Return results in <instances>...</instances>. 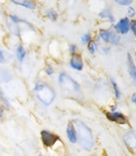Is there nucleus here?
<instances>
[{"mask_svg":"<svg viewBox=\"0 0 136 156\" xmlns=\"http://www.w3.org/2000/svg\"><path fill=\"white\" fill-rule=\"evenodd\" d=\"M123 140L127 147L131 148L132 150H136V132L134 130L127 131L123 135Z\"/></svg>","mask_w":136,"mask_h":156,"instance_id":"obj_10","label":"nucleus"},{"mask_svg":"<svg viewBox=\"0 0 136 156\" xmlns=\"http://www.w3.org/2000/svg\"><path fill=\"white\" fill-rule=\"evenodd\" d=\"M82 43L84 44V45H88L90 43V42L92 41V34L90 33H85V34H84V35L82 36Z\"/></svg>","mask_w":136,"mask_h":156,"instance_id":"obj_17","label":"nucleus"},{"mask_svg":"<svg viewBox=\"0 0 136 156\" xmlns=\"http://www.w3.org/2000/svg\"><path fill=\"white\" fill-rule=\"evenodd\" d=\"M130 100H131V102H133L134 105H136V93H134L133 94H132Z\"/></svg>","mask_w":136,"mask_h":156,"instance_id":"obj_26","label":"nucleus"},{"mask_svg":"<svg viewBox=\"0 0 136 156\" xmlns=\"http://www.w3.org/2000/svg\"><path fill=\"white\" fill-rule=\"evenodd\" d=\"M77 50H78V48H77V46H75V44H71L70 46V53L71 55L75 54V53H77Z\"/></svg>","mask_w":136,"mask_h":156,"instance_id":"obj_24","label":"nucleus"},{"mask_svg":"<svg viewBox=\"0 0 136 156\" xmlns=\"http://www.w3.org/2000/svg\"><path fill=\"white\" fill-rule=\"evenodd\" d=\"M130 31L132 32L134 38L136 39V20H135V19L131 20V23H130Z\"/></svg>","mask_w":136,"mask_h":156,"instance_id":"obj_21","label":"nucleus"},{"mask_svg":"<svg viewBox=\"0 0 136 156\" xmlns=\"http://www.w3.org/2000/svg\"><path fill=\"white\" fill-rule=\"evenodd\" d=\"M116 109H117V105H112L110 106V112H116Z\"/></svg>","mask_w":136,"mask_h":156,"instance_id":"obj_27","label":"nucleus"},{"mask_svg":"<svg viewBox=\"0 0 136 156\" xmlns=\"http://www.w3.org/2000/svg\"><path fill=\"white\" fill-rule=\"evenodd\" d=\"M74 125L77 131V142L86 151H90L94 147V138L90 128L81 120H74Z\"/></svg>","mask_w":136,"mask_h":156,"instance_id":"obj_1","label":"nucleus"},{"mask_svg":"<svg viewBox=\"0 0 136 156\" xmlns=\"http://www.w3.org/2000/svg\"><path fill=\"white\" fill-rule=\"evenodd\" d=\"M67 135L70 142L75 143L77 142V131H75V125L73 122H70L67 126Z\"/></svg>","mask_w":136,"mask_h":156,"instance_id":"obj_12","label":"nucleus"},{"mask_svg":"<svg viewBox=\"0 0 136 156\" xmlns=\"http://www.w3.org/2000/svg\"><path fill=\"white\" fill-rule=\"evenodd\" d=\"M126 70L131 80V83L136 87V64L130 53L126 54Z\"/></svg>","mask_w":136,"mask_h":156,"instance_id":"obj_6","label":"nucleus"},{"mask_svg":"<svg viewBox=\"0 0 136 156\" xmlns=\"http://www.w3.org/2000/svg\"><path fill=\"white\" fill-rule=\"evenodd\" d=\"M116 4L119 6H123V7H128L131 6V4L133 3V0H113Z\"/></svg>","mask_w":136,"mask_h":156,"instance_id":"obj_18","label":"nucleus"},{"mask_svg":"<svg viewBox=\"0 0 136 156\" xmlns=\"http://www.w3.org/2000/svg\"><path fill=\"white\" fill-rule=\"evenodd\" d=\"M25 55H26V52H25V49L23 48V46H21V45L18 46L17 50H16V56H17V59L19 62H23Z\"/></svg>","mask_w":136,"mask_h":156,"instance_id":"obj_15","label":"nucleus"},{"mask_svg":"<svg viewBox=\"0 0 136 156\" xmlns=\"http://www.w3.org/2000/svg\"><path fill=\"white\" fill-rule=\"evenodd\" d=\"M35 94L38 100L45 105H50L56 98L55 90L44 83H38L35 86Z\"/></svg>","mask_w":136,"mask_h":156,"instance_id":"obj_2","label":"nucleus"},{"mask_svg":"<svg viewBox=\"0 0 136 156\" xmlns=\"http://www.w3.org/2000/svg\"><path fill=\"white\" fill-rule=\"evenodd\" d=\"M101 52L104 55H108L110 53V46H107V45H104V46L101 48Z\"/></svg>","mask_w":136,"mask_h":156,"instance_id":"obj_22","label":"nucleus"},{"mask_svg":"<svg viewBox=\"0 0 136 156\" xmlns=\"http://www.w3.org/2000/svg\"><path fill=\"white\" fill-rule=\"evenodd\" d=\"M99 17L103 20H107L109 23H114L115 22V18L114 15H113V12L110 7H104V8L100 11L99 13Z\"/></svg>","mask_w":136,"mask_h":156,"instance_id":"obj_11","label":"nucleus"},{"mask_svg":"<svg viewBox=\"0 0 136 156\" xmlns=\"http://www.w3.org/2000/svg\"><path fill=\"white\" fill-rule=\"evenodd\" d=\"M46 73L48 76H52L53 74H54V69H53V67L51 66V65H49V66L46 68Z\"/></svg>","mask_w":136,"mask_h":156,"instance_id":"obj_23","label":"nucleus"},{"mask_svg":"<svg viewBox=\"0 0 136 156\" xmlns=\"http://www.w3.org/2000/svg\"><path fill=\"white\" fill-rule=\"evenodd\" d=\"M70 66L71 69L78 71V72L84 70V61H82V55L78 54V53L71 55V60H70Z\"/></svg>","mask_w":136,"mask_h":156,"instance_id":"obj_8","label":"nucleus"},{"mask_svg":"<svg viewBox=\"0 0 136 156\" xmlns=\"http://www.w3.org/2000/svg\"><path fill=\"white\" fill-rule=\"evenodd\" d=\"M126 15H127V18H129V19H132V18H134L136 16V10L134 7H132V6H128L127 7V9H126Z\"/></svg>","mask_w":136,"mask_h":156,"instance_id":"obj_19","label":"nucleus"},{"mask_svg":"<svg viewBox=\"0 0 136 156\" xmlns=\"http://www.w3.org/2000/svg\"><path fill=\"white\" fill-rule=\"evenodd\" d=\"M105 116L106 119L111 121V122H114V123H117V124H127L128 123V119L127 117L123 115L122 112H105Z\"/></svg>","mask_w":136,"mask_h":156,"instance_id":"obj_7","label":"nucleus"},{"mask_svg":"<svg viewBox=\"0 0 136 156\" xmlns=\"http://www.w3.org/2000/svg\"><path fill=\"white\" fill-rule=\"evenodd\" d=\"M11 1L17 5L26 7V8L35 9V3H34L32 0H11Z\"/></svg>","mask_w":136,"mask_h":156,"instance_id":"obj_14","label":"nucleus"},{"mask_svg":"<svg viewBox=\"0 0 136 156\" xmlns=\"http://www.w3.org/2000/svg\"><path fill=\"white\" fill-rule=\"evenodd\" d=\"M41 137H42V141L46 146H52L57 142L58 140V136L53 134L52 132L43 130L41 132Z\"/></svg>","mask_w":136,"mask_h":156,"instance_id":"obj_9","label":"nucleus"},{"mask_svg":"<svg viewBox=\"0 0 136 156\" xmlns=\"http://www.w3.org/2000/svg\"><path fill=\"white\" fill-rule=\"evenodd\" d=\"M2 116V109H1V108H0V117Z\"/></svg>","mask_w":136,"mask_h":156,"instance_id":"obj_28","label":"nucleus"},{"mask_svg":"<svg viewBox=\"0 0 136 156\" xmlns=\"http://www.w3.org/2000/svg\"><path fill=\"white\" fill-rule=\"evenodd\" d=\"M99 38L103 43L110 46H118L121 42V36L111 29H100L99 32Z\"/></svg>","mask_w":136,"mask_h":156,"instance_id":"obj_4","label":"nucleus"},{"mask_svg":"<svg viewBox=\"0 0 136 156\" xmlns=\"http://www.w3.org/2000/svg\"><path fill=\"white\" fill-rule=\"evenodd\" d=\"M109 82H110V86L112 87V90H113V94H114V97L117 101L121 100V90H120V87L117 85V83L113 78L109 79Z\"/></svg>","mask_w":136,"mask_h":156,"instance_id":"obj_13","label":"nucleus"},{"mask_svg":"<svg viewBox=\"0 0 136 156\" xmlns=\"http://www.w3.org/2000/svg\"><path fill=\"white\" fill-rule=\"evenodd\" d=\"M2 98V96H1V93H0V100Z\"/></svg>","mask_w":136,"mask_h":156,"instance_id":"obj_29","label":"nucleus"},{"mask_svg":"<svg viewBox=\"0 0 136 156\" xmlns=\"http://www.w3.org/2000/svg\"><path fill=\"white\" fill-rule=\"evenodd\" d=\"M47 16L49 17V19H51L52 21H56L57 18H58V13H57V11H55L54 9H49L47 10Z\"/></svg>","mask_w":136,"mask_h":156,"instance_id":"obj_20","label":"nucleus"},{"mask_svg":"<svg viewBox=\"0 0 136 156\" xmlns=\"http://www.w3.org/2000/svg\"><path fill=\"white\" fill-rule=\"evenodd\" d=\"M130 23L131 20L127 17H122L116 22L113 26V31L117 33L118 35H126L130 31Z\"/></svg>","mask_w":136,"mask_h":156,"instance_id":"obj_5","label":"nucleus"},{"mask_svg":"<svg viewBox=\"0 0 136 156\" xmlns=\"http://www.w3.org/2000/svg\"><path fill=\"white\" fill-rule=\"evenodd\" d=\"M4 62H5L4 53H3V51L0 50V63H4Z\"/></svg>","mask_w":136,"mask_h":156,"instance_id":"obj_25","label":"nucleus"},{"mask_svg":"<svg viewBox=\"0 0 136 156\" xmlns=\"http://www.w3.org/2000/svg\"><path fill=\"white\" fill-rule=\"evenodd\" d=\"M88 50L90 54H96V53L99 51V43L96 41H92L88 45Z\"/></svg>","mask_w":136,"mask_h":156,"instance_id":"obj_16","label":"nucleus"},{"mask_svg":"<svg viewBox=\"0 0 136 156\" xmlns=\"http://www.w3.org/2000/svg\"><path fill=\"white\" fill-rule=\"evenodd\" d=\"M59 85L63 90H66L68 93H80L81 86L78 83L69 76L67 73H61L59 75Z\"/></svg>","mask_w":136,"mask_h":156,"instance_id":"obj_3","label":"nucleus"}]
</instances>
